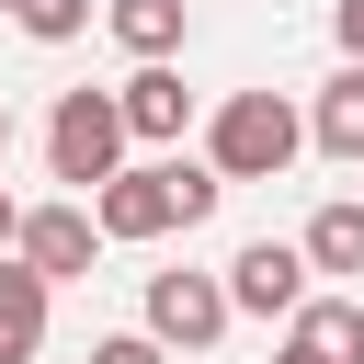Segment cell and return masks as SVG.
Listing matches in <instances>:
<instances>
[{
    "label": "cell",
    "instance_id": "cell-7",
    "mask_svg": "<svg viewBox=\"0 0 364 364\" xmlns=\"http://www.w3.org/2000/svg\"><path fill=\"white\" fill-rule=\"evenodd\" d=\"M273 364H364V296H307L284 318Z\"/></svg>",
    "mask_w": 364,
    "mask_h": 364
},
{
    "label": "cell",
    "instance_id": "cell-15",
    "mask_svg": "<svg viewBox=\"0 0 364 364\" xmlns=\"http://www.w3.org/2000/svg\"><path fill=\"white\" fill-rule=\"evenodd\" d=\"M330 34H341V68H364V0H330Z\"/></svg>",
    "mask_w": 364,
    "mask_h": 364
},
{
    "label": "cell",
    "instance_id": "cell-6",
    "mask_svg": "<svg viewBox=\"0 0 364 364\" xmlns=\"http://www.w3.org/2000/svg\"><path fill=\"white\" fill-rule=\"evenodd\" d=\"M307 307V250L296 239H250L228 262V318H296Z\"/></svg>",
    "mask_w": 364,
    "mask_h": 364
},
{
    "label": "cell",
    "instance_id": "cell-10",
    "mask_svg": "<svg viewBox=\"0 0 364 364\" xmlns=\"http://www.w3.org/2000/svg\"><path fill=\"white\" fill-rule=\"evenodd\" d=\"M102 34H114L136 68H171V57H182V0H102Z\"/></svg>",
    "mask_w": 364,
    "mask_h": 364
},
{
    "label": "cell",
    "instance_id": "cell-13",
    "mask_svg": "<svg viewBox=\"0 0 364 364\" xmlns=\"http://www.w3.org/2000/svg\"><path fill=\"white\" fill-rule=\"evenodd\" d=\"M11 23H23L34 46H80V34H91V0H11Z\"/></svg>",
    "mask_w": 364,
    "mask_h": 364
},
{
    "label": "cell",
    "instance_id": "cell-17",
    "mask_svg": "<svg viewBox=\"0 0 364 364\" xmlns=\"http://www.w3.org/2000/svg\"><path fill=\"white\" fill-rule=\"evenodd\" d=\"M0 159H11V102H0Z\"/></svg>",
    "mask_w": 364,
    "mask_h": 364
},
{
    "label": "cell",
    "instance_id": "cell-12",
    "mask_svg": "<svg viewBox=\"0 0 364 364\" xmlns=\"http://www.w3.org/2000/svg\"><path fill=\"white\" fill-rule=\"evenodd\" d=\"M296 250H307V273H364V193H341V205H318Z\"/></svg>",
    "mask_w": 364,
    "mask_h": 364
},
{
    "label": "cell",
    "instance_id": "cell-4",
    "mask_svg": "<svg viewBox=\"0 0 364 364\" xmlns=\"http://www.w3.org/2000/svg\"><path fill=\"white\" fill-rule=\"evenodd\" d=\"M159 353H216L228 341V273H148V318Z\"/></svg>",
    "mask_w": 364,
    "mask_h": 364
},
{
    "label": "cell",
    "instance_id": "cell-5",
    "mask_svg": "<svg viewBox=\"0 0 364 364\" xmlns=\"http://www.w3.org/2000/svg\"><path fill=\"white\" fill-rule=\"evenodd\" d=\"M11 262H23V273H46V284H80V273L102 262V228H91V205H23V239H11Z\"/></svg>",
    "mask_w": 364,
    "mask_h": 364
},
{
    "label": "cell",
    "instance_id": "cell-11",
    "mask_svg": "<svg viewBox=\"0 0 364 364\" xmlns=\"http://www.w3.org/2000/svg\"><path fill=\"white\" fill-rule=\"evenodd\" d=\"M307 148H330V159L364 171V68H330V80H318V102H307Z\"/></svg>",
    "mask_w": 364,
    "mask_h": 364
},
{
    "label": "cell",
    "instance_id": "cell-9",
    "mask_svg": "<svg viewBox=\"0 0 364 364\" xmlns=\"http://www.w3.org/2000/svg\"><path fill=\"white\" fill-rule=\"evenodd\" d=\"M46 307H57V284L0 250V364H34V353H46Z\"/></svg>",
    "mask_w": 364,
    "mask_h": 364
},
{
    "label": "cell",
    "instance_id": "cell-14",
    "mask_svg": "<svg viewBox=\"0 0 364 364\" xmlns=\"http://www.w3.org/2000/svg\"><path fill=\"white\" fill-rule=\"evenodd\" d=\"M91 364H171V353H159L148 330H114V341H91Z\"/></svg>",
    "mask_w": 364,
    "mask_h": 364
},
{
    "label": "cell",
    "instance_id": "cell-1",
    "mask_svg": "<svg viewBox=\"0 0 364 364\" xmlns=\"http://www.w3.org/2000/svg\"><path fill=\"white\" fill-rule=\"evenodd\" d=\"M216 171L205 159H125L102 193H91V228H102V250H136V239H171V228H205L216 216Z\"/></svg>",
    "mask_w": 364,
    "mask_h": 364
},
{
    "label": "cell",
    "instance_id": "cell-18",
    "mask_svg": "<svg viewBox=\"0 0 364 364\" xmlns=\"http://www.w3.org/2000/svg\"><path fill=\"white\" fill-rule=\"evenodd\" d=\"M0 11H11V0H0Z\"/></svg>",
    "mask_w": 364,
    "mask_h": 364
},
{
    "label": "cell",
    "instance_id": "cell-3",
    "mask_svg": "<svg viewBox=\"0 0 364 364\" xmlns=\"http://www.w3.org/2000/svg\"><path fill=\"white\" fill-rule=\"evenodd\" d=\"M46 171L80 182V205L125 171V114H114V91H57V114H46Z\"/></svg>",
    "mask_w": 364,
    "mask_h": 364
},
{
    "label": "cell",
    "instance_id": "cell-8",
    "mask_svg": "<svg viewBox=\"0 0 364 364\" xmlns=\"http://www.w3.org/2000/svg\"><path fill=\"white\" fill-rule=\"evenodd\" d=\"M114 114H125V148H171L193 125V91H182V68H136V80H114Z\"/></svg>",
    "mask_w": 364,
    "mask_h": 364
},
{
    "label": "cell",
    "instance_id": "cell-16",
    "mask_svg": "<svg viewBox=\"0 0 364 364\" xmlns=\"http://www.w3.org/2000/svg\"><path fill=\"white\" fill-rule=\"evenodd\" d=\"M11 239H23V205H11V193H0V250H11Z\"/></svg>",
    "mask_w": 364,
    "mask_h": 364
},
{
    "label": "cell",
    "instance_id": "cell-2",
    "mask_svg": "<svg viewBox=\"0 0 364 364\" xmlns=\"http://www.w3.org/2000/svg\"><path fill=\"white\" fill-rule=\"evenodd\" d=\"M296 148H307V114H296L284 91H228V102L205 114V171H216V182H284Z\"/></svg>",
    "mask_w": 364,
    "mask_h": 364
}]
</instances>
